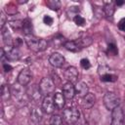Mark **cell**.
<instances>
[{
    "mask_svg": "<svg viewBox=\"0 0 125 125\" xmlns=\"http://www.w3.org/2000/svg\"><path fill=\"white\" fill-rule=\"evenodd\" d=\"M24 40H25V43H26L27 47L30 50H32L33 52H36V53L42 52V51L46 50L47 47H48V43L45 39L38 38V37H36L32 34L31 35H26Z\"/></svg>",
    "mask_w": 125,
    "mask_h": 125,
    "instance_id": "1",
    "label": "cell"
},
{
    "mask_svg": "<svg viewBox=\"0 0 125 125\" xmlns=\"http://www.w3.org/2000/svg\"><path fill=\"white\" fill-rule=\"evenodd\" d=\"M80 113L78 111V109H76L75 107H67L64 108L62 110V119L67 123V124H75L76 122H78Z\"/></svg>",
    "mask_w": 125,
    "mask_h": 125,
    "instance_id": "2",
    "label": "cell"
},
{
    "mask_svg": "<svg viewBox=\"0 0 125 125\" xmlns=\"http://www.w3.org/2000/svg\"><path fill=\"white\" fill-rule=\"evenodd\" d=\"M104 104L105 106L106 109L108 110H113L115 107L119 106L120 104V99L118 98V96L112 92H108L104 96Z\"/></svg>",
    "mask_w": 125,
    "mask_h": 125,
    "instance_id": "3",
    "label": "cell"
},
{
    "mask_svg": "<svg viewBox=\"0 0 125 125\" xmlns=\"http://www.w3.org/2000/svg\"><path fill=\"white\" fill-rule=\"evenodd\" d=\"M55 88H56V84L50 77L42 78L39 83V89L41 93L46 96H49L50 94H52L55 91Z\"/></svg>",
    "mask_w": 125,
    "mask_h": 125,
    "instance_id": "4",
    "label": "cell"
},
{
    "mask_svg": "<svg viewBox=\"0 0 125 125\" xmlns=\"http://www.w3.org/2000/svg\"><path fill=\"white\" fill-rule=\"evenodd\" d=\"M110 125H124V111L121 106H117L111 111Z\"/></svg>",
    "mask_w": 125,
    "mask_h": 125,
    "instance_id": "5",
    "label": "cell"
},
{
    "mask_svg": "<svg viewBox=\"0 0 125 125\" xmlns=\"http://www.w3.org/2000/svg\"><path fill=\"white\" fill-rule=\"evenodd\" d=\"M4 51H5L6 59L8 61H18V60H20V58L21 56L20 50L16 46H6Z\"/></svg>",
    "mask_w": 125,
    "mask_h": 125,
    "instance_id": "6",
    "label": "cell"
},
{
    "mask_svg": "<svg viewBox=\"0 0 125 125\" xmlns=\"http://www.w3.org/2000/svg\"><path fill=\"white\" fill-rule=\"evenodd\" d=\"M31 80V71L28 67L22 68L18 75V83L21 86H26Z\"/></svg>",
    "mask_w": 125,
    "mask_h": 125,
    "instance_id": "7",
    "label": "cell"
},
{
    "mask_svg": "<svg viewBox=\"0 0 125 125\" xmlns=\"http://www.w3.org/2000/svg\"><path fill=\"white\" fill-rule=\"evenodd\" d=\"M55 107L56 105L54 103V99L50 96H46L42 101V110L45 113L50 114L55 110Z\"/></svg>",
    "mask_w": 125,
    "mask_h": 125,
    "instance_id": "8",
    "label": "cell"
},
{
    "mask_svg": "<svg viewBox=\"0 0 125 125\" xmlns=\"http://www.w3.org/2000/svg\"><path fill=\"white\" fill-rule=\"evenodd\" d=\"M26 94H27L28 98L33 102L40 101L42 96H43V94L41 93V91L39 89V86H36V85H33L30 88H28L26 91Z\"/></svg>",
    "mask_w": 125,
    "mask_h": 125,
    "instance_id": "9",
    "label": "cell"
},
{
    "mask_svg": "<svg viewBox=\"0 0 125 125\" xmlns=\"http://www.w3.org/2000/svg\"><path fill=\"white\" fill-rule=\"evenodd\" d=\"M78 70L75 66H68L64 71V78L67 80V82L74 83L78 79Z\"/></svg>",
    "mask_w": 125,
    "mask_h": 125,
    "instance_id": "10",
    "label": "cell"
},
{
    "mask_svg": "<svg viewBox=\"0 0 125 125\" xmlns=\"http://www.w3.org/2000/svg\"><path fill=\"white\" fill-rule=\"evenodd\" d=\"M62 95L67 100H71L75 96V86L73 85V83H70V82L64 83L62 85Z\"/></svg>",
    "mask_w": 125,
    "mask_h": 125,
    "instance_id": "11",
    "label": "cell"
},
{
    "mask_svg": "<svg viewBox=\"0 0 125 125\" xmlns=\"http://www.w3.org/2000/svg\"><path fill=\"white\" fill-rule=\"evenodd\" d=\"M49 62L54 67H61L64 63V58L60 53H53L49 57Z\"/></svg>",
    "mask_w": 125,
    "mask_h": 125,
    "instance_id": "12",
    "label": "cell"
},
{
    "mask_svg": "<svg viewBox=\"0 0 125 125\" xmlns=\"http://www.w3.org/2000/svg\"><path fill=\"white\" fill-rule=\"evenodd\" d=\"M88 93H89L88 85L83 81L77 82V84L75 86V95H77L80 98H84Z\"/></svg>",
    "mask_w": 125,
    "mask_h": 125,
    "instance_id": "13",
    "label": "cell"
},
{
    "mask_svg": "<svg viewBox=\"0 0 125 125\" xmlns=\"http://www.w3.org/2000/svg\"><path fill=\"white\" fill-rule=\"evenodd\" d=\"M83 100H82V104H83V106L84 107H86V108H91L94 104H95V103H96V97H95V95L94 94H92V93H88L84 98H82Z\"/></svg>",
    "mask_w": 125,
    "mask_h": 125,
    "instance_id": "14",
    "label": "cell"
},
{
    "mask_svg": "<svg viewBox=\"0 0 125 125\" xmlns=\"http://www.w3.org/2000/svg\"><path fill=\"white\" fill-rule=\"evenodd\" d=\"M54 103H55V105L57 108L59 109H62L63 106H64V104H65V98L64 96L62 95V93H56L54 95Z\"/></svg>",
    "mask_w": 125,
    "mask_h": 125,
    "instance_id": "15",
    "label": "cell"
},
{
    "mask_svg": "<svg viewBox=\"0 0 125 125\" xmlns=\"http://www.w3.org/2000/svg\"><path fill=\"white\" fill-rule=\"evenodd\" d=\"M21 87L22 86L21 84H19V83L13 85V87H12V94L18 100H21L23 98V95H24V92H23Z\"/></svg>",
    "mask_w": 125,
    "mask_h": 125,
    "instance_id": "16",
    "label": "cell"
},
{
    "mask_svg": "<svg viewBox=\"0 0 125 125\" xmlns=\"http://www.w3.org/2000/svg\"><path fill=\"white\" fill-rule=\"evenodd\" d=\"M63 47L67 51H70V52H78L81 49L77 41H66L63 43Z\"/></svg>",
    "mask_w": 125,
    "mask_h": 125,
    "instance_id": "17",
    "label": "cell"
},
{
    "mask_svg": "<svg viewBox=\"0 0 125 125\" xmlns=\"http://www.w3.org/2000/svg\"><path fill=\"white\" fill-rule=\"evenodd\" d=\"M22 31L26 35H31L32 34V23L28 19H25L22 21Z\"/></svg>",
    "mask_w": 125,
    "mask_h": 125,
    "instance_id": "18",
    "label": "cell"
},
{
    "mask_svg": "<svg viewBox=\"0 0 125 125\" xmlns=\"http://www.w3.org/2000/svg\"><path fill=\"white\" fill-rule=\"evenodd\" d=\"M104 15L106 16V18H108V19H112V16H113V14H114V6L111 4V3H107V4H105L104 6Z\"/></svg>",
    "mask_w": 125,
    "mask_h": 125,
    "instance_id": "19",
    "label": "cell"
},
{
    "mask_svg": "<svg viewBox=\"0 0 125 125\" xmlns=\"http://www.w3.org/2000/svg\"><path fill=\"white\" fill-rule=\"evenodd\" d=\"M30 117H31V119H32L33 122L38 123V122L41 120V117H42L41 111L38 110V108H36V107L32 108L31 111H30Z\"/></svg>",
    "mask_w": 125,
    "mask_h": 125,
    "instance_id": "20",
    "label": "cell"
},
{
    "mask_svg": "<svg viewBox=\"0 0 125 125\" xmlns=\"http://www.w3.org/2000/svg\"><path fill=\"white\" fill-rule=\"evenodd\" d=\"M1 30H2L3 41H4V43L6 44V46H12V37H11L10 33L8 32V30H7L5 27L1 28Z\"/></svg>",
    "mask_w": 125,
    "mask_h": 125,
    "instance_id": "21",
    "label": "cell"
},
{
    "mask_svg": "<svg viewBox=\"0 0 125 125\" xmlns=\"http://www.w3.org/2000/svg\"><path fill=\"white\" fill-rule=\"evenodd\" d=\"M11 93H12V91L9 89V87H8L7 85H3V86L1 87V97H2V99H3L4 101L10 99Z\"/></svg>",
    "mask_w": 125,
    "mask_h": 125,
    "instance_id": "22",
    "label": "cell"
},
{
    "mask_svg": "<svg viewBox=\"0 0 125 125\" xmlns=\"http://www.w3.org/2000/svg\"><path fill=\"white\" fill-rule=\"evenodd\" d=\"M46 4L51 10H54V11H57L61 8V2L57 0H48L46 1Z\"/></svg>",
    "mask_w": 125,
    "mask_h": 125,
    "instance_id": "23",
    "label": "cell"
},
{
    "mask_svg": "<svg viewBox=\"0 0 125 125\" xmlns=\"http://www.w3.org/2000/svg\"><path fill=\"white\" fill-rule=\"evenodd\" d=\"M101 80L104 82H115L117 80V76L112 73H107L101 76Z\"/></svg>",
    "mask_w": 125,
    "mask_h": 125,
    "instance_id": "24",
    "label": "cell"
},
{
    "mask_svg": "<svg viewBox=\"0 0 125 125\" xmlns=\"http://www.w3.org/2000/svg\"><path fill=\"white\" fill-rule=\"evenodd\" d=\"M50 125H63L62 118L58 114L52 115V117L50 119Z\"/></svg>",
    "mask_w": 125,
    "mask_h": 125,
    "instance_id": "25",
    "label": "cell"
},
{
    "mask_svg": "<svg viewBox=\"0 0 125 125\" xmlns=\"http://www.w3.org/2000/svg\"><path fill=\"white\" fill-rule=\"evenodd\" d=\"M77 43L79 44V46H80L81 48H84V47H87V46L91 45V43H92V38L89 37V36H86V37H83V38H81L80 40H78Z\"/></svg>",
    "mask_w": 125,
    "mask_h": 125,
    "instance_id": "26",
    "label": "cell"
},
{
    "mask_svg": "<svg viewBox=\"0 0 125 125\" xmlns=\"http://www.w3.org/2000/svg\"><path fill=\"white\" fill-rule=\"evenodd\" d=\"M106 52H107V54H108V55H111V56H116V55L118 54L117 47H116V46H115V44H113V43L108 44Z\"/></svg>",
    "mask_w": 125,
    "mask_h": 125,
    "instance_id": "27",
    "label": "cell"
},
{
    "mask_svg": "<svg viewBox=\"0 0 125 125\" xmlns=\"http://www.w3.org/2000/svg\"><path fill=\"white\" fill-rule=\"evenodd\" d=\"M109 70H110V68H109L106 64H102V65H100L99 68H98V73L100 74V76H103V75H104V74L109 73Z\"/></svg>",
    "mask_w": 125,
    "mask_h": 125,
    "instance_id": "28",
    "label": "cell"
},
{
    "mask_svg": "<svg viewBox=\"0 0 125 125\" xmlns=\"http://www.w3.org/2000/svg\"><path fill=\"white\" fill-rule=\"evenodd\" d=\"M73 21H74V23H75L76 25H78V26H83V25L85 24V19H84L83 17H81L80 15L75 16V17L73 18Z\"/></svg>",
    "mask_w": 125,
    "mask_h": 125,
    "instance_id": "29",
    "label": "cell"
},
{
    "mask_svg": "<svg viewBox=\"0 0 125 125\" xmlns=\"http://www.w3.org/2000/svg\"><path fill=\"white\" fill-rule=\"evenodd\" d=\"M10 25L14 29L22 28V21H10Z\"/></svg>",
    "mask_w": 125,
    "mask_h": 125,
    "instance_id": "30",
    "label": "cell"
},
{
    "mask_svg": "<svg viewBox=\"0 0 125 125\" xmlns=\"http://www.w3.org/2000/svg\"><path fill=\"white\" fill-rule=\"evenodd\" d=\"M80 65H81L82 68H84V69H88V68H90L91 63H90V62H89L88 59H82V60L80 61Z\"/></svg>",
    "mask_w": 125,
    "mask_h": 125,
    "instance_id": "31",
    "label": "cell"
},
{
    "mask_svg": "<svg viewBox=\"0 0 125 125\" xmlns=\"http://www.w3.org/2000/svg\"><path fill=\"white\" fill-rule=\"evenodd\" d=\"M53 21H54L53 18H51L50 16H44V18H43V22H44L46 25H51V24L53 23Z\"/></svg>",
    "mask_w": 125,
    "mask_h": 125,
    "instance_id": "32",
    "label": "cell"
},
{
    "mask_svg": "<svg viewBox=\"0 0 125 125\" xmlns=\"http://www.w3.org/2000/svg\"><path fill=\"white\" fill-rule=\"evenodd\" d=\"M117 26H118V28H119L121 31H124V32H125V18H123V19H121V20L119 21Z\"/></svg>",
    "mask_w": 125,
    "mask_h": 125,
    "instance_id": "33",
    "label": "cell"
},
{
    "mask_svg": "<svg viewBox=\"0 0 125 125\" xmlns=\"http://www.w3.org/2000/svg\"><path fill=\"white\" fill-rule=\"evenodd\" d=\"M0 18H1V21H0L1 28H3L4 25H5V21H6V16H5V14H4L3 11H1V13H0Z\"/></svg>",
    "mask_w": 125,
    "mask_h": 125,
    "instance_id": "34",
    "label": "cell"
},
{
    "mask_svg": "<svg viewBox=\"0 0 125 125\" xmlns=\"http://www.w3.org/2000/svg\"><path fill=\"white\" fill-rule=\"evenodd\" d=\"M12 66L9 64V63H7V62H3V69L6 71V72H9V71H11L12 70Z\"/></svg>",
    "mask_w": 125,
    "mask_h": 125,
    "instance_id": "35",
    "label": "cell"
},
{
    "mask_svg": "<svg viewBox=\"0 0 125 125\" xmlns=\"http://www.w3.org/2000/svg\"><path fill=\"white\" fill-rule=\"evenodd\" d=\"M115 4H116L117 6H121V5H123V4H124V1H116V2H115Z\"/></svg>",
    "mask_w": 125,
    "mask_h": 125,
    "instance_id": "36",
    "label": "cell"
},
{
    "mask_svg": "<svg viewBox=\"0 0 125 125\" xmlns=\"http://www.w3.org/2000/svg\"><path fill=\"white\" fill-rule=\"evenodd\" d=\"M73 125H82V124H81V123H77V122H76V123H75V124H73Z\"/></svg>",
    "mask_w": 125,
    "mask_h": 125,
    "instance_id": "37",
    "label": "cell"
}]
</instances>
